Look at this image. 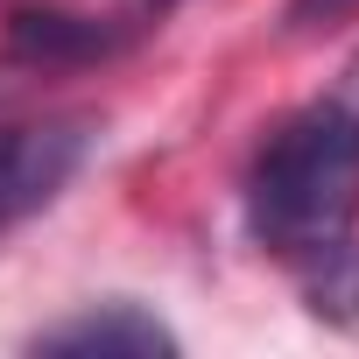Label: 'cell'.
Here are the masks:
<instances>
[{"instance_id": "obj_3", "label": "cell", "mask_w": 359, "mask_h": 359, "mask_svg": "<svg viewBox=\"0 0 359 359\" xmlns=\"http://www.w3.org/2000/svg\"><path fill=\"white\" fill-rule=\"evenodd\" d=\"M43 352H99V359H148V352H176L169 324H155L141 303H106V310H85L71 324H57L43 338Z\"/></svg>"}, {"instance_id": "obj_1", "label": "cell", "mask_w": 359, "mask_h": 359, "mask_svg": "<svg viewBox=\"0 0 359 359\" xmlns=\"http://www.w3.org/2000/svg\"><path fill=\"white\" fill-rule=\"evenodd\" d=\"M352 219H359V71L345 92L282 120L247 169V233L289 268L352 240Z\"/></svg>"}, {"instance_id": "obj_2", "label": "cell", "mask_w": 359, "mask_h": 359, "mask_svg": "<svg viewBox=\"0 0 359 359\" xmlns=\"http://www.w3.org/2000/svg\"><path fill=\"white\" fill-rule=\"evenodd\" d=\"M92 148V120H8L0 127V233L43 212Z\"/></svg>"}, {"instance_id": "obj_4", "label": "cell", "mask_w": 359, "mask_h": 359, "mask_svg": "<svg viewBox=\"0 0 359 359\" xmlns=\"http://www.w3.org/2000/svg\"><path fill=\"white\" fill-rule=\"evenodd\" d=\"M296 282H303V296H310L317 317H331V324H359V240L324 247L317 261L296 268Z\"/></svg>"}, {"instance_id": "obj_5", "label": "cell", "mask_w": 359, "mask_h": 359, "mask_svg": "<svg viewBox=\"0 0 359 359\" xmlns=\"http://www.w3.org/2000/svg\"><path fill=\"white\" fill-rule=\"evenodd\" d=\"M352 8H359V0H289V22H317V15L338 22V15H352Z\"/></svg>"}]
</instances>
